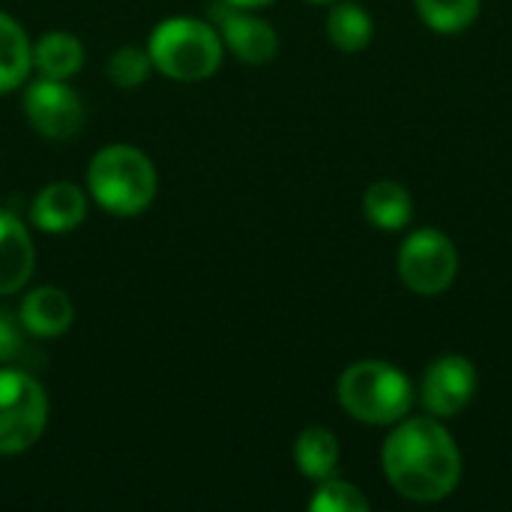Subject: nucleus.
I'll return each instance as SVG.
<instances>
[{"instance_id": "10", "label": "nucleus", "mask_w": 512, "mask_h": 512, "mask_svg": "<svg viewBox=\"0 0 512 512\" xmlns=\"http://www.w3.org/2000/svg\"><path fill=\"white\" fill-rule=\"evenodd\" d=\"M87 219V195L66 180L48 183L30 204V222L48 234L75 231Z\"/></svg>"}, {"instance_id": "16", "label": "nucleus", "mask_w": 512, "mask_h": 512, "mask_svg": "<svg viewBox=\"0 0 512 512\" xmlns=\"http://www.w3.org/2000/svg\"><path fill=\"white\" fill-rule=\"evenodd\" d=\"M33 69V45L21 24L0 12V93L18 90Z\"/></svg>"}, {"instance_id": "14", "label": "nucleus", "mask_w": 512, "mask_h": 512, "mask_svg": "<svg viewBox=\"0 0 512 512\" xmlns=\"http://www.w3.org/2000/svg\"><path fill=\"white\" fill-rule=\"evenodd\" d=\"M339 456H342L339 438L324 426H309L294 441V465L312 483L336 477Z\"/></svg>"}, {"instance_id": "13", "label": "nucleus", "mask_w": 512, "mask_h": 512, "mask_svg": "<svg viewBox=\"0 0 512 512\" xmlns=\"http://www.w3.org/2000/svg\"><path fill=\"white\" fill-rule=\"evenodd\" d=\"M363 216L381 231H402L414 219V198L399 180H378L363 195Z\"/></svg>"}, {"instance_id": "12", "label": "nucleus", "mask_w": 512, "mask_h": 512, "mask_svg": "<svg viewBox=\"0 0 512 512\" xmlns=\"http://www.w3.org/2000/svg\"><path fill=\"white\" fill-rule=\"evenodd\" d=\"M18 318L24 324V330L36 339H54L60 333H66L75 321V306L69 300L66 291L60 288H36L24 297Z\"/></svg>"}, {"instance_id": "11", "label": "nucleus", "mask_w": 512, "mask_h": 512, "mask_svg": "<svg viewBox=\"0 0 512 512\" xmlns=\"http://www.w3.org/2000/svg\"><path fill=\"white\" fill-rule=\"evenodd\" d=\"M36 252L30 231L18 216L0 210V297L21 291L33 276Z\"/></svg>"}, {"instance_id": "5", "label": "nucleus", "mask_w": 512, "mask_h": 512, "mask_svg": "<svg viewBox=\"0 0 512 512\" xmlns=\"http://www.w3.org/2000/svg\"><path fill=\"white\" fill-rule=\"evenodd\" d=\"M48 426V396L24 369H0V456L30 450Z\"/></svg>"}, {"instance_id": "6", "label": "nucleus", "mask_w": 512, "mask_h": 512, "mask_svg": "<svg viewBox=\"0 0 512 512\" xmlns=\"http://www.w3.org/2000/svg\"><path fill=\"white\" fill-rule=\"evenodd\" d=\"M396 270L408 291L420 297H438L456 282L459 273L456 243L438 228H420L405 237L396 258Z\"/></svg>"}, {"instance_id": "1", "label": "nucleus", "mask_w": 512, "mask_h": 512, "mask_svg": "<svg viewBox=\"0 0 512 512\" xmlns=\"http://www.w3.org/2000/svg\"><path fill=\"white\" fill-rule=\"evenodd\" d=\"M381 468L396 495L417 504H438L462 483V450L444 420L408 414L387 435Z\"/></svg>"}, {"instance_id": "19", "label": "nucleus", "mask_w": 512, "mask_h": 512, "mask_svg": "<svg viewBox=\"0 0 512 512\" xmlns=\"http://www.w3.org/2000/svg\"><path fill=\"white\" fill-rule=\"evenodd\" d=\"M372 507L369 498L363 495V489H357L354 483H345V480H321L312 501H309V510L312 512H366Z\"/></svg>"}, {"instance_id": "22", "label": "nucleus", "mask_w": 512, "mask_h": 512, "mask_svg": "<svg viewBox=\"0 0 512 512\" xmlns=\"http://www.w3.org/2000/svg\"><path fill=\"white\" fill-rule=\"evenodd\" d=\"M231 6H240V9H261V6H270L273 0H228Z\"/></svg>"}, {"instance_id": "15", "label": "nucleus", "mask_w": 512, "mask_h": 512, "mask_svg": "<svg viewBox=\"0 0 512 512\" xmlns=\"http://www.w3.org/2000/svg\"><path fill=\"white\" fill-rule=\"evenodd\" d=\"M81 66H84V45L78 42V36L63 33V30H51L42 39H36V45H33V69L42 78L66 81Z\"/></svg>"}, {"instance_id": "21", "label": "nucleus", "mask_w": 512, "mask_h": 512, "mask_svg": "<svg viewBox=\"0 0 512 512\" xmlns=\"http://www.w3.org/2000/svg\"><path fill=\"white\" fill-rule=\"evenodd\" d=\"M24 333L21 318L0 309V363H12L24 354Z\"/></svg>"}, {"instance_id": "3", "label": "nucleus", "mask_w": 512, "mask_h": 512, "mask_svg": "<svg viewBox=\"0 0 512 512\" xmlns=\"http://www.w3.org/2000/svg\"><path fill=\"white\" fill-rule=\"evenodd\" d=\"M87 189L102 210L114 216H138L156 198V168L144 150L132 144H108L87 165Z\"/></svg>"}, {"instance_id": "8", "label": "nucleus", "mask_w": 512, "mask_h": 512, "mask_svg": "<svg viewBox=\"0 0 512 512\" xmlns=\"http://www.w3.org/2000/svg\"><path fill=\"white\" fill-rule=\"evenodd\" d=\"M477 393V366L462 354H444L429 363L420 381V405L438 420L459 417Z\"/></svg>"}, {"instance_id": "7", "label": "nucleus", "mask_w": 512, "mask_h": 512, "mask_svg": "<svg viewBox=\"0 0 512 512\" xmlns=\"http://www.w3.org/2000/svg\"><path fill=\"white\" fill-rule=\"evenodd\" d=\"M24 114L30 126L51 141L75 138L84 129L81 96L57 78L39 75L36 81L24 87Z\"/></svg>"}, {"instance_id": "4", "label": "nucleus", "mask_w": 512, "mask_h": 512, "mask_svg": "<svg viewBox=\"0 0 512 512\" xmlns=\"http://www.w3.org/2000/svg\"><path fill=\"white\" fill-rule=\"evenodd\" d=\"M153 69L171 81H204L222 66V36L210 21L201 18H168L156 24L147 42Z\"/></svg>"}, {"instance_id": "2", "label": "nucleus", "mask_w": 512, "mask_h": 512, "mask_svg": "<svg viewBox=\"0 0 512 512\" xmlns=\"http://www.w3.org/2000/svg\"><path fill=\"white\" fill-rule=\"evenodd\" d=\"M336 396L342 411L366 426H396L417 402L411 378L387 360L351 363L339 375Z\"/></svg>"}, {"instance_id": "20", "label": "nucleus", "mask_w": 512, "mask_h": 512, "mask_svg": "<svg viewBox=\"0 0 512 512\" xmlns=\"http://www.w3.org/2000/svg\"><path fill=\"white\" fill-rule=\"evenodd\" d=\"M105 72H108L114 87H141L153 72V60H150L147 48L123 45L108 57Z\"/></svg>"}, {"instance_id": "23", "label": "nucleus", "mask_w": 512, "mask_h": 512, "mask_svg": "<svg viewBox=\"0 0 512 512\" xmlns=\"http://www.w3.org/2000/svg\"><path fill=\"white\" fill-rule=\"evenodd\" d=\"M312 3H336V0H312Z\"/></svg>"}, {"instance_id": "18", "label": "nucleus", "mask_w": 512, "mask_h": 512, "mask_svg": "<svg viewBox=\"0 0 512 512\" xmlns=\"http://www.w3.org/2000/svg\"><path fill=\"white\" fill-rule=\"evenodd\" d=\"M414 9L429 30L456 36L480 18L483 0H414Z\"/></svg>"}, {"instance_id": "9", "label": "nucleus", "mask_w": 512, "mask_h": 512, "mask_svg": "<svg viewBox=\"0 0 512 512\" xmlns=\"http://www.w3.org/2000/svg\"><path fill=\"white\" fill-rule=\"evenodd\" d=\"M216 30L222 36V45L231 48L234 57H240L249 66H264L279 54V36L276 27L240 6H231L228 0L216 3L210 9Z\"/></svg>"}, {"instance_id": "17", "label": "nucleus", "mask_w": 512, "mask_h": 512, "mask_svg": "<svg viewBox=\"0 0 512 512\" xmlns=\"http://www.w3.org/2000/svg\"><path fill=\"white\" fill-rule=\"evenodd\" d=\"M327 36H330V42L339 51L357 54V51H363L372 42L375 21H372V15L360 3L339 0V3H333V9L327 15Z\"/></svg>"}]
</instances>
